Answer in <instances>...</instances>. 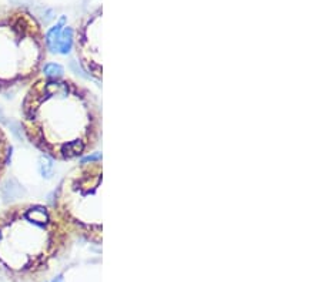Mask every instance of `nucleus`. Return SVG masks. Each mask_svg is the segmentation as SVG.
<instances>
[{"mask_svg": "<svg viewBox=\"0 0 321 282\" xmlns=\"http://www.w3.org/2000/svg\"><path fill=\"white\" fill-rule=\"evenodd\" d=\"M20 124L40 153L56 161H73L96 150L101 111L95 94L76 80L40 76L22 100Z\"/></svg>", "mask_w": 321, "mask_h": 282, "instance_id": "1", "label": "nucleus"}, {"mask_svg": "<svg viewBox=\"0 0 321 282\" xmlns=\"http://www.w3.org/2000/svg\"><path fill=\"white\" fill-rule=\"evenodd\" d=\"M54 208L17 203L0 210V275L10 282H36L72 242Z\"/></svg>", "mask_w": 321, "mask_h": 282, "instance_id": "2", "label": "nucleus"}, {"mask_svg": "<svg viewBox=\"0 0 321 282\" xmlns=\"http://www.w3.org/2000/svg\"><path fill=\"white\" fill-rule=\"evenodd\" d=\"M48 45L30 13L13 9L0 15V94L29 87L45 69Z\"/></svg>", "mask_w": 321, "mask_h": 282, "instance_id": "3", "label": "nucleus"}, {"mask_svg": "<svg viewBox=\"0 0 321 282\" xmlns=\"http://www.w3.org/2000/svg\"><path fill=\"white\" fill-rule=\"evenodd\" d=\"M101 161H89L72 168L54 192V211L72 234L101 242Z\"/></svg>", "mask_w": 321, "mask_h": 282, "instance_id": "4", "label": "nucleus"}, {"mask_svg": "<svg viewBox=\"0 0 321 282\" xmlns=\"http://www.w3.org/2000/svg\"><path fill=\"white\" fill-rule=\"evenodd\" d=\"M74 47L79 63L86 73L96 80L103 78V50H101V19L93 15L77 29Z\"/></svg>", "mask_w": 321, "mask_h": 282, "instance_id": "5", "label": "nucleus"}, {"mask_svg": "<svg viewBox=\"0 0 321 282\" xmlns=\"http://www.w3.org/2000/svg\"><path fill=\"white\" fill-rule=\"evenodd\" d=\"M12 158V142L9 140L6 131L0 125V183L7 171L9 163Z\"/></svg>", "mask_w": 321, "mask_h": 282, "instance_id": "6", "label": "nucleus"}, {"mask_svg": "<svg viewBox=\"0 0 321 282\" xmlns=\"http://www.w3.org/2000/svg\"><path fill=\"white\" fill-rule=\"evenodd\" d=\"M72 43H73V31L70 29H64L60 33L59 36V40L56 43V47H54V51H60V53H67L72 47Z\"/></svg>", "mask_w": 321, "mask_h": 282, "instance_id": "7", "label": "nucleus"}, {"mask_svg": "<svg viewBox=\"0 0 321 282\" xmlns=\"http://www.w3.org/2000/svg\"><path fill=\"white\" fill-rule=\"evenodd\" d=\"M54 282H63V277H57V278L54 280Z\"/></svg>", "mask_w": 321, "mask_h": 282, "instance_id": "8", "label": "nucleus"}]
</instances>
